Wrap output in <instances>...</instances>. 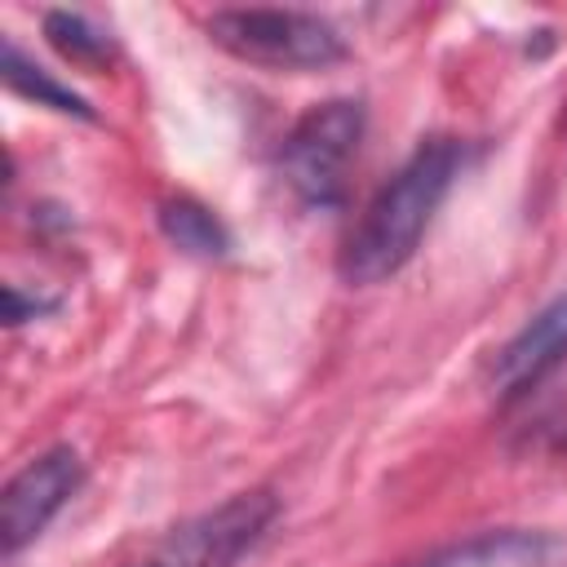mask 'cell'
I'll return each instance as SVG.
<instances>
[{
	"label": "cell",
	"instance_id": "cell-1",
	"mask_svg": "<svg viewBox=\"0 0 567 567\" xmlns=\"http://www.w3.org/2000/svg\"><path fill=\"white\" fill-rule=\"evenodd\" d=\"M461 168H465L461 137L416 142L412 155L363 204L359 221L350 226V235L337 252V275L350 288H377V284L394 279L416 257L434 213L443 208L447 190L461 177Z\"/></svg>",
	"mask_w": 567,
	"mask_h": 567
},
{
	"label": "cell",
	"instance_id": "cell-2",
	"mask_svg": "<svg viewBox=\"0 0 567 567\" xmlns=\"http://www.w3.org/2000/svg\"><path fill=\"white\" fill-rule=\"evenodd\" d=\"M204 35L244 66L261 71H328L346 62V35L310 9H217Z\"/></svg>",
	"mask_w": 567,
	"mask_h": 567
},
{
	"label": "cell",
	"instance_id": "cell-3",
	"mask_svg": "<svg viewBox=\"0 0 567 567\" xmlns=\"http://www.w3.org/2000/svg\"><path fill=\"white\" fill-rule=\"evenodd\" d=\"M368 133L359 97L315 102L279 142V177L301 208H332L346 195L350 168Z\"/></svg>",
	"mask_w": 567,
	"mask_h": 567
},
{
	"label": "cell",
	"instance_id": "cell-4",
	"mask_svg": "<svg viewBox=\"0 0 567 567\" xmlns=\"http://www.w3.org/2000/svg\"><path fill=\"white\" fill-rule=\"evenodd\" d=\"M275 518H279L275 492H266V487L235 492L217 509H204V514L177 523L159 540L155 558L164 567H235L244 554H252L261 545V536L270 532Z\"/></svg>",
	"mask_w": 567,
	"mask_h": 567
},
{
	"label": "cell",
	"instance_id": "cell-5",
	"mask_svg": "<svg viewBox=\"0 0 567 567\" xmlns=\"http://www.w3.org/2000/svg\"><path fill=\"white\" fill-rule=\"evenodd\" d=\"M80 483H84V461L66 443L44 447L22 470H13L4 492H0V549H4V558H18L27 545H35L44 536V527L80 492Z\"/></svg>",
	"mask_w": 567,
	"mask_h": 567
},
{
	"label": "cell",
	"instance_id": "cell-6",
	"mask_svg": "<svg viewBox=\"0 0 567 567\" xmlns=\"http://www.w3.org/2000/svg\"><path fill=\"white\" fill-rule=\"evenodd\" d=\"M567 363V292L540 306L492 359V390L501 399L527 394L554 368Z\"/></svg>",
	"mask_w": 567,
	"mask_h": 567
},
{
	"label": "cell",
	"instance_id": "cell-7",
	"mask_svg": "<svg viewBox=\"0 0 567 567\" xmlns=\"http://www.w3.org/2000/svg\"><path fill=\"white\" fill-rule=\"evenodd\" d=\"M563 554L554 532L540 527H487L461 540H447L403 567H554Z\"/></svg>",
	"mask_w": 567,
	"mask_h": 567
},
{
	"label": "cell",
	"instance_id": "cell-8",
	"mask_svg": "<svg viewBox=\"0 0 567 567\" xmlns=\"http://www.w3.org/2000/svg\"><path fill=\"white\" fill-rule=\"evenodd\" d=\"M155 221L164 230V239L173 248H182L186 257H199V261H221L230 252V230L226 221L199 204L195 195H168L159 208H155Z\"/></svg>",
	"mask_w": 567,
	"mask_h": 567
},
{
	"label": "cell",
	"instance_id": "cell-9",
	"mask_svg": "<svg viewBox=\"0 0 567 567\" xmlns=\"http://www.w3.org/2000/svg\"><path fill=\"white\" fill-rule=\"evenodd\" d=\"M0 75H4L9 93L27 97V102H35V106H49V111L75 115V120H93V106H89L71 84H58L44 66H35V62L18 49V40H4V66H0Z\"/></svg>",
	"mask_w": 567,
	"mask_h": 567
},
{
	"label": "cell",
	"instance_id": "cell-10",
	"mask_svg": "<svg viewBox=\"0 0 567 567\" xmlns=\"http://www.w3.org/2000/svg\"><path fill=\"white\" fill-rule=\"evenodd\" d=\"M44 40L71 66H84V71H102L115 58V40L102 27H93L84 13H71V9H49L44 13Z\"/></svg>",
	"mask_w": 567,
	"mask_h": 567
},
{
	"label": "cell",
	"instance_id": "cell-11",
	"mask_svg": "<svg viewBox=\"0 0 567 567\" xmlns=\"http://www.w3.org/2000/svg\"><path fill=\"white\" fill-rule=\"evenodd\" d=\"M53 306H58L53 297H22L18 284L4 288V319H9V323H27V319H35V315H49Z\"/></svg>",
	"mask_w": 567,
	"mask_h": 567
},
{
	"label": "cell",
	"instance_id": "cell-12",
	"mask_svg": "<svg viewBox=\"0 0 567 567\" xmlns=\"http://www.w3.org/2000/svg\"><path fill=\"white\" fill-rule=\"evenodd\" d=\"M133 567H164V563H159V558L151 554V558H142V563H133Z\"/></svg>",
	"mask_w": 567,
	"mask_h": 567
},
{
	"label": "cell",
	"instance_id": "cell-13",
	"mask_svg": "<svg viewBox=\"0 0 567 567\" xmlns=\"http://www.w3.org/2000/svg\"><path fill=\"white\" fill-rule=\"evenodd\" d=\"M563 447H567V439H563Z\"/></svg>",
	"mask_w": 567,
	"mask_h": 567
}]
</instances>
